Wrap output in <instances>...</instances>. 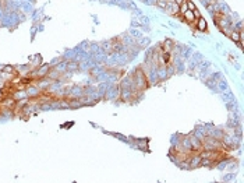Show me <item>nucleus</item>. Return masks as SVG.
<instances>
[{"instance_id": "16", "label": "nucleus", "mask_w": 244, "mask_h": 183, "mask_svg": "<svg viewBox=\"0 0 244 183\" xmlns=\"http://www.w3.org/2000/svg\"><path fill=\"white\" fill-rule=\"evenodd\" d=\"M73 92H77V88H74V91ZM82 94V91H81V88H78V95H81Z\"/></svg>"}, {"instance_id": "6", "label": "nucleus", "mask_w": 244, "mask_h": 183, "mask_svg": "<svg viewBox=\"0 0 244 183\" xmlns=\"http://www.w3.org/2000/svg\"><path fill=\"white\" fill-rule=\"evenodd\" d=\"M214 165L216 164L209 158H201V162H199V166H214Z\"/></svg>"}, {"instance_id": "9", "label": "nucleus", "mask_w": 244, "mask_h": 183, "mask_svg": "<svg viewBox=\"0 0 244 183\" xmlns=\"http://www.w3.org/2000/svg\"><path fill=\"white\" fill-rule=\"evenodd\" d=\"M166 4H167V2H166V0H156V6H158V7H160V9L165 10Z\"/></svg>"}, {"instance_id": "5", "label": "nucleus", "mask_w": 244, "mask_h": 183, "mask_svg": "<svg viewBox=\"0 0 244 183\" xmlns=\"http://www.w3.org/2000/svg\"><path fill=\"white\" fill-rule=\"evenodd\" d=\"M172 48H173V42L170 39H166L163 42V52L165 53H170L172 52Z\"/></svg>"}, {"instance_id": "13", "label": "nucleus", "mask_w": 244, "mask_h": 183, "mask_svg": "<svg viewBox=\"0 0 244 183\" xmlns=\"http://www.w3.org/2000/svg\"><path fill=\"white\" fill-rule=\"evenodd\" d=\"M193 14H194V17H195V20H198L199 17H201V13L198 11V9H195V10H193Z\"/></svg>"}, {"instance_id": "7", "label": "nucleus", "mask_w": 244, "mask_h": 183, "mask_svg": "<svg viewBox=\"0 0 244 183\" xmlns=\"http://www.w3.org/2000/svg\"><path fill=\"white\" fill-rule=\"evenodd\" d=\"M229 37H230V39H232V41H234V42H238V41H240V32H237V31L232 30V32L229 34Z\"/></svg>"}, {"instance_id": "3", "label": "nucleus", "mask_w": 244, "mask_h": 183, "mask_svg": "<svg viewBox=\"0 0 244 183\" xmlns=\"http://www.w3.org/2000/svg\"><path fill=\"white\" fill-rule=\"evenodd\" d=\"M207 27H208V25H207V21H205L204 17H199V18L195 21V28L198 31H201V32L207 31Z\"/></svg>"}, {"instance_id": "17", "label": "nucleus", "mask_w": 244, "mask_h": 183, "mask_svg": "<svg viewBox=\"0 0 244 183\" xmlns=\"http://www.w3.org/2000/svg\"><path fill=\"white\" fill-rule=\"evenodd\" d=\"M166 2H173V0H166Z\"/></svg>"}, {"instance_id": "15", "label": "nucleus", "mask_w": 244, "mask_h": 183, "mask_svg": "<svg viewBox=\"0 0 244 183\" xmlns=\"http://www.w3.org/2000/svg\"><path fill=\"white\" fill-rule=\"evenodd\" d=\"M140 147H141V148H144V147H145V148H147V141H145V143H144V141H141V144H140Z\"/></svg>"}, {"instance_id": "12", "label": "nucleus", "mask_w": 244, "mask_h": 183, "mask_svg": "<svg viewBox=\"0 0 244 183\" xmlns=\"http://www.w3.org/2000/svg\"><path fill=\"white\" fill-rule=\"evenodd\" d=\"M77 67H78V64L77 63H70L69 66H67V69H70V70H76Z\"/></svg>"}, {"instance_id": "4", "label": "nucleus", "mask_w": 244, "mask_h": 183, "mask_svg": "<svg viewBox=\"0 0 244 183\" xmlns=\"http://www.w3.org/2000/svg\"><path fill=\"white\" fill-rule=\"evenodd\" d=\"M181 17H183L184 21H187L188 24H191V22H193L194 20H195V17H194V14H193V11H191V10H187V11L184 13V14L181 15Z\"/></svg>"}, {"instance_id": "14", "label": "nucleus", "mask_w": 244, "mask_h": 183, "mask_svg": "<svg viewBox=\"0 0 244 183\" xmlns=\"http://www.w3.org/2000/svg\"><path fill=\"white\" fill-rule=\"evenodd\" d=\"M173 2H175L176 4H179V6H180V4L183 3V2H186V0H173Z\"/></svg>"}, {"instance_id": "10", "label": "nucleus", "mask_w": 244, "mask_h": 183, "mask_svg": "<svg viewBox=\"0 0 244 183\" xmlns=\"http://www.w3.org/2000/svg\"><path fill=\"white\" fill-rule=\"evenodd\" d=\"M187 7H188V10H191V11L197 9V7H195V4H194L193 2H190V0H187Z\"/></svg>"}, {"instance_id": "11", "label": "nucleus", "mask_w": 244, "mask_h": 183, "mask_svg": "<svg viewBox=\"0 0 244 183\" xmlns=\"http://www.w3.org/2000/svg\"><path fill=\"white\" fill-rule=\"evenodd\" d=\"M3 71H6V73H14V67H11V66H6V67L3 69Z\"/></svg>"}, {"instance_id": "2", "label": "nucleus", "mask_w": 244, "mask_h": 183, "mask_svg": "<svg viewBox=\"0 0 244 183\" xmlns=\"http://www.w3.org/2000/svg\"><path fill=\"white\" fill-rule=\"evenodd\" d=\"M165 11L170 15L179 14V4H176L175 2H167V4H166V7H165Z\"/></svg>"}, {"instance_id": "8", "label": "nucleus", "mask_w": 244, "mask_h": 183, "mask_svg": "<svg viewBox=\"0 0 244 183\" xmlns=\"http://www.w3.org/2000/svg\"><path fill=\"white\" fill-rule=\"evenodd\" d=\"M187 10H188V7H187V0H186V2H183V3L179 6V15L181 17V15H183L184 13L187 11Z\"/></svg>"}, {"instance_id": "1", "label": "nucleus", "mask_w": 244, "mask_h": 183, "mask_svg": "<svg viewBox=\"0 0 244 183\" xmlns=\"http://www.w3.org/2000/svg\"><path fill=\"white\" fill-rule=\"evenodd\" d=\"M50 70H52V67L49 64H42L39 67H35V71H33L32 74H35V77H36L35 80H39V78H45ZM32 74H31V76H32Z\"/></svg>"}]
</instances>
